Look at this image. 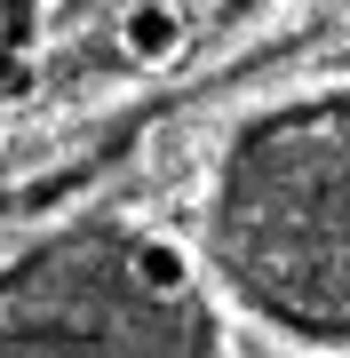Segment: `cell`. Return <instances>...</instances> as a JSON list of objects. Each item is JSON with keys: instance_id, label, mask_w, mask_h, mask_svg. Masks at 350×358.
I'll list each match as a JSON object with an SVG mask.
<instances>
[{"instance_id": "cell-1", "label": "cell", "mask_w": 350, "mask_h": 358, "mask_svg": "<svg viewBox=\"0 0 350 358\" xmlns=\"http://www.w3.org/2000/svg\"><path fill=\"white\" fill-rule=\"evenodd\" d=\"M255 159V294L286 327L350 334V103L263 136Z\"/></svg>"}, {"instance_id": "cell-2", "label": "cell", "mask_w": 350, "mask_h": 358, "mask_svg": "<svg viewBox=\"0 0 350 358\" xmlns=\"http://www.w3.org/2000/svg\"><path fill=\"white\" fill-rule=\"evenodd\" d=\"M128 279L143 303H191V247L175 231H143L128 247Z\"/></svg>"}, {"instance_id": "cell-3", "label": "cell", "mask_w": 350, "mask_h": 358, "mask_svg": "<svg viewBox=\"0 0 350 358\" xmlns=\"http://www.w3.org/2000/svg\"><path fill=\"white\" fill-rule=\"evenodd\" d=\"M175 48H183V16L168 8V0H136V8L119 16V56H128L136 72L175 64Z\"/></svg>"}]
</instances>
